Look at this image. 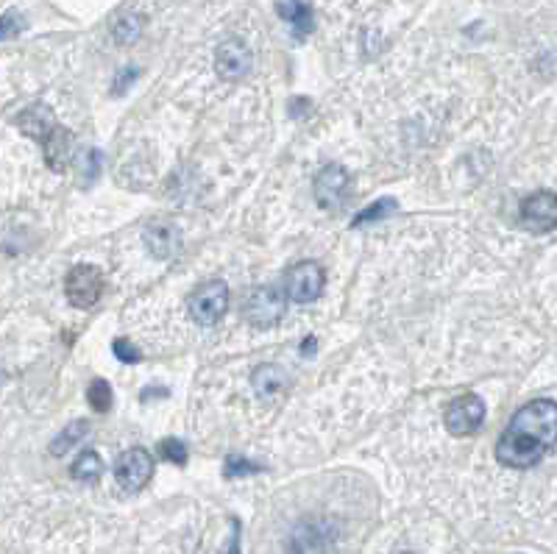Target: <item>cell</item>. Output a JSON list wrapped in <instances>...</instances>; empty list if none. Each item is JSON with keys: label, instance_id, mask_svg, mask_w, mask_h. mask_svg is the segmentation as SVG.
<instances>
[{"label": "cell", "instance_id": "cell-20", "mask_svg": "<svg viewBox=\"0 0 557 554\" xmlns=\"http://www.w3.org/2000/svg\"><path fill=\"white\" fill-rule=\"evenodd\" d=\"M87 432H90V424L87 421H70V424L53 438L51 443V454L53 457H65L67 451L73 449L76 443H81V440L87 438Z\"/></svg>", "mask_w": 557, "mask_h": 554}, {"label": "cell", "instance_id": "cell-12", "mask_svg": "<svg viewBox=\"0 0 557 554\" xmlns=\"http://www.w3.org/2000/svg\"><path fill=\"white\" fill-rule=\"evenodd\" d=\"M143 243L151 257L170 259L182 251V232H179V226H173L168 220H154L145 226Z\"/></svg>", "mask_w": 557, "mask_h": 554}, {"label": "cell", "instance_id": "cell-28", "mask_svg": "<svg viewBox=\"0 0 557 554\" xmlns=\"http://www.w3.org/2000/svg\"><path fill=\"white\" fill-rule=\"evenodd\" d=\"M287 112H290V117L293 120H304V117L312 115V101L310 98H290V104H287Z\"/></svg>", "mask_w": 557, "mask_h": 554}, {"label": "cell", "instance_id": "cell-31", "mask_svg": "<svg viewBox=\"0 0 557 554\" xmlns=\"http://www.w3.org/2000/svg\"><path fill=\"white\" fill-rule=\"evenodd\" d=\"M151 396H168V387H154V390L148 387V390H143V399L145 401L151 399Z\"/></svg>", "mask_w": 557, "mask_h": 554}, {"label": "cell", "instance_id": "cell-13", "mask_svg": "<svg viewBox=\"0 0 557 554\" xmlns=\"http://www.w3.org/2000/svg\"><path fill=\"white\" fill-rule=\"evenodd\" d=\"M42 151H45V165L53 173H65L70 168V162H73V151H76L73 131L65 129V126H56L51 137L42 142Z\"/></svg>", "mask_w": 557, "mask_h": 554}, {"label": "cell", "instance_id": "cell-21", "mask_svg": "<svg viewBox=\"0 0 557 554\" xmlns=\"http://www.w3.org/2000/svg\"><path fill=\"white\" fill-rule=\"evenodd\" d=\"M87 399L95 413H109L112 410V385L106 379H92L87 387Z\"/></svg>", "mask_w": 557, "mask_h": 554}, {"label": "cell", "instance_id": "cell-8", "mask_svg": "<svg viewBox=\"0 0 557 554\" xmlns=\"http://www.w3.org/2000/svg\"><path fill=\"white\" fill-rule=\"evenodd\" d=\"M115 482L123 490H143L151 477H154V457L151 451L143 449V446H134V449H126L123 454H117L115 460Z\"/></svg>", "mask_w": 557, "mask_h": 554}, {"label": "cell", "instance_id": "cell-15", "mask_svg": "<svg viewBox=\"0 0 557 554\" xmlns=\"http://www.w3.org/2000/svg\"><path fill=\"white\" fill-rule=\"evenodd\" d=\"M276 12L285 20L293 37L304 39L307 34H312L315 28V12H312L310 3H296V0H287V3H276Z\"/></svg>", "mask_w": 557, "mask_h": 554}, {"label": "cell", "instance_id": "cell-26", "mask_svg": "<svg viewBox=\"0 0 557 554\" xmlns=\"http://www.w3.org/2000/svg\"><path fill=\"white\" fill-rule=\"evenodd\" d=\"M112 351H115V357L120 362H129V365H137V362H143V354H140V348L129 343L126 337H117L115 343H112Z\"/></svg>", "mask_w": 557, "mask_h": 554}, {"label": "cell", "instance_id": "cell-7", "mask_svg": "<svg viewBox=\"0 0 557 554\" xmlns=\"http://www.w3.org/2000/svg\"><path fill=\"white\" fill-rule=\"evenodd\" d=\"M326 273L318 262H296L293 268L285 273V298L296 301V304H310L318 301L324 293Z\"/></svg>", "mask_w": 557, "mask_h": 554}, {"label": "cell", "instance_id": "cell-18", "mask_svg": "<svg viewBox=\"0 0 557 554\" xmlns=\"http://www.w3.org/2000/svg\"><path fill=\"white\" fill-rule=\"evenodd\" d=\"M396 209H399L396 198H390V195H385V198H376L374 204H368V207L360 209V212L354 215V220H351V229H363V226H371V223H379V220H388Z\"/></svg>", "mask_w": 557, "mask_h": 554}, {"label": "cell", "instance_id": "cell-29", "mask_svg": "<svg viewBox=\"0 0 557 554\" xmlns=\"http://www.w3.org/2000/svg\"><path fill=\"white\" fill-rule=\"evenodd\" d=\"M229 524H232V538H229V546H226V552L223 554H240V521L232 518Z\"/></svg>", "mask_w": 557, "mask_h": 554}, {"label": "cell", "instance_id": "cell-4", "mask_svg": "<svg viewBox=\"0 0 557 554\" xmlns=\"http://www.w3.org/2000/svg\"><path fill=\"white\" fill-rule=\"evenodd\" d=\"M106 279L98 265H76L65 279V296L76 310H90L104 296Z\"/></svg>", "mask_w": 557, "mask_h": 554}, {"label": "cell", "instance_id": "cell-27", "mask_svg": "<svg viewBox=\"0 0 557 554\" xmlns=\"http://www.w3.org/2000/svg\"><path fill=\"white\" fill-rule=\"evenodd\" d=\"M137 78H140V70H137V67H123V70H120V73H117L115 76V84H112V87H115V95H123V92L129 90L131 84H134V81H137Z\"/></svg>", "mask_w": 557, "mask_h": 554}, {"label": "cell", "instance_id": "cell-5", "mask_svg": "<svg viewBox=\"0 0 557 554\" xmlns=\"http://www.w3.org/2000/svg\"><path fill=\"white\" fill-rule=\"evenodd\" d=\"M187 310L198 326H215L221 321L223 312L229 310V287L226 282H204L201 287H195V293L187 301Z\"/></svg>", "mask_w": 557, "mask_h": 554}, {"label": "cell", "instance_id": "cell-9", "mask_svg": "<svg viewBox=\"0 0 557 554\" xmlns=\"http://www.w3.org/2000/svg\"><path fill=\"white\" fill-rule=\"evenodd\" d=\"M521 226L532 234H549L557 229V193L535 190L519 207Z\"/></svg>", "mask_w": 557, "mask_h": 554}, {"label": "cell", "instance_id": "cell-22", "mask_svg": "<svg viewBox=\"0 0 557 554\" xmlns=\"http://www.w3.org/2000/svg\"><path fill=\"white\" fill-rule=\"evenodd\" d=\"M265 465L254 463V460H246V457H226L223 463V477L226 479H237V477H254V474H262Z\"/></svg>", "mask_w": 557, "mask_h": 554}, {"label": "cell", "instance_id": "cell-19", "mask_svg": "<svg viewBox=\"0 0 557 554\" xmlns=\"http://www.w3.org/2000/svg\"><path fill=\"white\" fill-rule=\"evenodd\" d=\"M101 474H104V460H101L98 451L78 454V460L70 468V477L76 479V482H84V485H95L101 479Z\"/></svg>", "mask_w": 557, "mask_h": 554}, {"label": "cell", "instance_id": "cell-10", "mask_svg": "<svg viewBox=\"0 0 557 554\" xmlns=\"http://www.w3.org/2000/svg\"><path fill=\"white\" fill-rule=\"evenodd\" d=\"M349 187V170L337 162H329L318 170V176L312 181V195L321 209H337L343 201V193Z\"/></svg>", "mask_w": 557, "mask_h": 554}, {"label": "cell", "instance_id": "cell-3", "mask_svg": "<svg viewBox=\"0 0 557 554\" xmlns=\"http://www.w3.org/2000/svg\"><path fill=\"white\" fill-rule=\"evenodd\" d=\"M287 312V298L282 287L273 284H260L254 287L246 296V307L243 315L254 329H273L276 323L285 318Z\"/></svg>", "mask_w": 557, "mask_h": 554}, {"label": "cell", "instance_id": "cell-11", "mask_svg": "<svg viewBox=\"0 0 557 554\" xmlns=\"http://www.w3.org/2000/svg\"><path fill=\"white\" fill-rule=\"evenodd\" d=\"M254 65V53L243 39H226L215 51V70L223 81H237L248 76V70Z\"/></svg>", "mask_w": 557, "mask_h": 554}, {"label": "cell", "instance_id": "cell-25", "mask_svg": "<svg viewBox=\"0 0 557 554\" xmlns=\"http://www.w3.org/2000/svg\"><path fill=\"white\" fill-rule=\"evenodd\" d=\"M23 31H26V20H23L20 12H6L0 17V42L14 39L17 34H23Z\"/></svg>", "mask_w": 557, "mask_h": 554}, {"label": "cell", "instance_id": "cell-6", "mask_svg": "<svg viewBox=\"0 0 557 554\" xmlns=\"http://www.w3.org/2000/svg\"><path fill=\"white\" fill-rule=\"evenodd\" d=\"M482 421H485V401L477 393H463L446 407L443 413V424L454 438H468L480 432Z\"/></svg>", "mask_w": 557, "mask_h": 554}, {"label": "cell", "instance_id": "cell-17", "mask_svg": "<svg viewBox=\"0 0 557 554\" xmlns=\"http://www.w3.org/2000/svg\"><path fill=\"white\" fill-rule=\"evenodd\" d=\"M143 28H145L143 14L126 9V12L115 14V20H112V37H115L117 45H131V42L140 39Z\"/></svg>", "mask_w": 557, "mask_h": 554}, {"label": "cell", "instance_id": "cell-16", "mask_svg": "<svg viewBox=\"0 0 557 554\" xmlns=\"http://www.w3.org/2000/svg\"><path fill=\"white\" fill-rule=\"evenodd\" d=\"M287 385V371L282 365H276V362H265L260 365L254 376H251V387H254V393L260 396V399H273L282 387Z\"/></svg>", "mask_w": 557, "mask_h": 554}, {"label": "cell", "instance_id": "cell-14", "mask_svg": "<svg viewBox=\"0 0 557 554\" xmlns=\"http://www.w3.org/2000/svg\"><path fill=\"white\" fill-rule=\"evenodd\" d=\"M14 126L23 131L26 137H31V140H37L39 145L51 137L53 131H56V117H53V112L48 109L45 104H34L28 106V109H23L20 115H17V120H14Z\"/></svg>", "mask_w": 557, "mask_h": 554}, {"label": "cell", "instance_id": "cell-30", "mask_svg": "<svg viewBox=\"0 0 557 554\" xmlns=\"http://www.w3.org/2000/svg\"><path fill=\"white\" fill-rule=\"evenodd\" d=\"M315 348H318V340H315V337L301 340V354H304V357H312V354H315Z\"/></svg>", "mask_w": 557, "mask_h": 554}, {"label": "cell", "instance_id": "cell-2", "mask_svg": "<svg viewBox=\"0 0 557 554\" xmlns=\"http://www.w3.org/2000/svg\"><path fill=\"white\" fill-rule=\"evenodd\" d=\"M340 538L337 521L324 516L301 518L285 538V554H332Z\"/></svg>", "mask_w": 557, "mask_h": 554}, {"label": "cell", "instance_id": "cell-24", "mask_svg": "<svg viewBox=\"0 0 557 554\" xmlns=\"http://www.w3.org/2000/svg\"><path fill=\"white\" fill-rule=\"evenodd\" d=\"M159 454H162V460H168L173 465H187L190 460V454H187V443L179 438H168L159 443Z\"/></svg>", "mask_w": 557, "mask_h": 554}, {"label": "cell", "instance_id": "cell-23", "mask_svg": "<svg viewBox=\"0 0 557 554\" xmlns=\"http://www.w3.org/2000/svg\"><path fill=\"white\" fill-rule=\"evenodd\" d=\"M101 168H104V154L98 151V148H90L87 154H84V165H81V176H84V187H92L98 176H101Z\"/></svg>", "mask_w": 557, "mask_h": 554}, {"label": "cell", "instance_id": "cell-1", "mask_svg": "<svg viewBox=\"0 0 557 554\" xmlns=\"http://www.w3.org/2000/svg\"><path fill=\"white\" fill-rule=\"evenodd\" d=\"M557 443V401L535 399L524 404L496 443V460L513 471H527L544 460Z\"/></svg>", "mask_w": 557, "mask_h": 554}]
</instances>
